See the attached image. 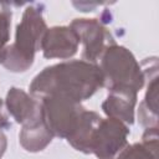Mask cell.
<instances>
[{
	"label": "cell",
	"instance_id": "cell-4",
	"mask_svg": "<svg viewBox=\"0 0 159 159\" xmlns=\"http://www.w3.org/2000/svg\"><path fill=\"white\" fill-rule=\"evenodd\" d=\"M42 104L43 119L53 137L68 138L75 130L84 108L81 102L62 94L39 98Z\"/></svg>",
	"mask_w": 159,
	"mask_h": 159
},
{
	"label": "cell",
	"instance_id": "cell-14",
	"mask_svg": "<svg viewBox=\"0 0 159 159\" xmlns=\"http://www.w3.org/2000/svg\"><path fill=\"white\" fill-rule=\"evenodd\" d=\"M10 25H11V11L6 4H0V63L4 58L6 43L10 39Z\"/></svg>",
	"mask_w": 159,
	"mask_h": 159
},
{
	"label": "cell",
	"instance_id": "cell-12",
	"mask_svg": "<svg viewBox=\"0 0 159 159\" xmlns=\"http://www.w3.org/2000/svg\"><path fill=\"white\" fill-rule=\"evenodd\" d=\"M158 127L147 128L142 143L127 145L116 159H158Z\"/></svg>",
	"mask_w": 159,
	"mask_h": 159
},
{
	"label": "cell",
	"instance_id": "cell-15",
	"mask_svg": "<svg viewBox=\"0 0 159 159\" xmlns=\"http://www.w3.org/2000/svg\"><path fill=\"white\" fill-rule=\"evenodd\" d=\"M6 144H7V142H6V137H5V134L2 133V130H0V159H1L2 154L5 153Z\"/></svg>",
	"mask_w": 159,
	"mask_h": 159
},
{
	"label": "cell",
	"instance_id": "cell-1",
	"mask_svg": "<svg viewBox=\"0 0 159 159\" xmlns=\"http://www.w3.org/2000/svg\"><path fill=\"white\" fill-rule=\"evenodd\" d=\"M103 86L99 66L76 60L46 67L30 84V92L37 98L62 94L77 102L89 98Z\"/></svg>",
	"mask_w": 159,
	"mask_h": 159
},
{
	"label": "cell",
	"instance_id": "cell-3",
	"mask_svg": "<svg viewBox=\"0 0 159 159\" xmlns=\"http://www.w3.org/2000/svg\"><path fill=\"white\" fill-rule=\"evenodd\" d=\"M99 70L103 86L109 91L116 88H132L135 92L144 86L145 76L133 53L123 46L112 45L102 55Z\"/></svg>",
	"mask_w": 159,
	"mask_h": 159
},
{
	"label": "cell",
	"instance_id": "cell-13",
	"mask_svg": "<svg viewBox=\"0 0 159 159\" xmlns=\"http://www.w3.org/2000/svg\"><path fill=\"white\" fill-rule=\"evenodd\" d=\"M139 122L147 128L158 127V76H153L148 83L144 101L139 106Z\"/></svg>",
	"mask_w": 159,
	"mask_h": 159
},
{
	"label": "cell",
	"instance_id": "cell-7",
	"mask_svg": "<svg viewBox=\"0 0 159 159\" xmlns=\"http://www.w3.org/2000/svg\"><path fill=\"white\" fill-rule=\"evenodd\" d=\"M78 45L80 39L70 26H55L46 30L40 50L46 58L65 60L77 52Z\"/></svg>",
	"mask_w": 159,
	"mask_h": 159
},
{
	"label": "cell",
	"instance_id": "cell-6",
	"mask_svg": "<svg viewBox=\"0 0 159 159\" xmlns=\"http://www.w3.org/2000/svg\"><path fill=\"white\" fill-rule=\"evenodd\" d=\"M128 134L129 129L125 123L114 118H102L92 140L91 153L98 159H116L128 145Z\"/></svg>",
	"mask_w": 159,
	"mask_h": 159
},
{
	"label": "cell",
	"instance_id": "cell-5",
	"mask_svg": "<svg viewBox=\"0 0 159 159\" xmlns=\"http://www.w3.org/2000/svg\"><path fill=\"white\" fill-rule=\"evenodd\" d=\"M70 27L77 34L80 42L83 43V61L96 65L104 51L114 45L112 35L97 19H76Z\"/></svg>",
	"mask_w": 159,
	"mask_h": 159
},
{
	"label": "cell",
	"instance_id": "cell-2",
	"mask_svg": "<svg viewBox=\"0 0 159 159\" xmlns=\"http://www.w3.org/2000/svg\"><path fill=\"white\" fill-rule=\"evenodd\" d=\"M46 30L41 6L35 4L26 7L16 27L15 42L6 46L2 66L11 72H25L32 65L35 53L41 48Z\"/></svg>",
	"mask_w": 159,
	"mask_h": 159
},
{
	"label": "cell",
	"instance_id": "cell-11",
	"mask_svg": "<svg viewBox=\"0 0 159 159\" xmlns=\"http://www.w3.org/2000/svg\"><path fill=\"white\" fill-rule=\"evenodd\" d=\"M53 134L50 132L43 116L26 125H22V129L19 134L20 144L27 152H40L43 150L52 140Z\"/></svg>",
	"mask_w": 159,
	"mask_h": 159
},
{
	"label": "cell",
	"instance_id": "cell-8",
	"mask_svg": "<svg viewBox=\"0 0 159 159\" xmlns=\"http://www.w3.org/2000/svg\"><path fill=\"white\" fill-rule=\"evenodd\" d=\"M5 106L7 113H10V116L22 125L30 124L43 116L41 101L30 97L21 88H10Z\"/></svg>",
	"mask_w": 159,
	"mask_h": 159
},
{
	"label": "cell",
	"instance_id": "cell-9",
	"mask_svg": "<svg viewBox=\"0 0 159 159\" xmlns=\"http://www.w3.org/2000/svg\"><path fill=\"white\" fill-rule=\"evenodd\" d=\"M137 103V92L132 88L111 89L108 97L102 103L103 112L108 118L118 119L125 124L134 122V107Z\"/></svg>",
	"mask_w": 159,
	"mask_h": 159
},
{
	"label": "cell",
	"instance_id": "cell-10",
	"mask_svg": "<svg viewBox=\"0 0 159 159\" xmlns=\"http://www.w3.org/2000/svg\"><path fill=\"white\" fill-rule=\"evenodd\" d=\"M102 120V117L93 111H83L75 130L67 138L68 143L77 150L86 154L91 153L94 133Z\"/></svg>",
	"mask_w": 159,
	"mask_h": 159
}]
</instances>
